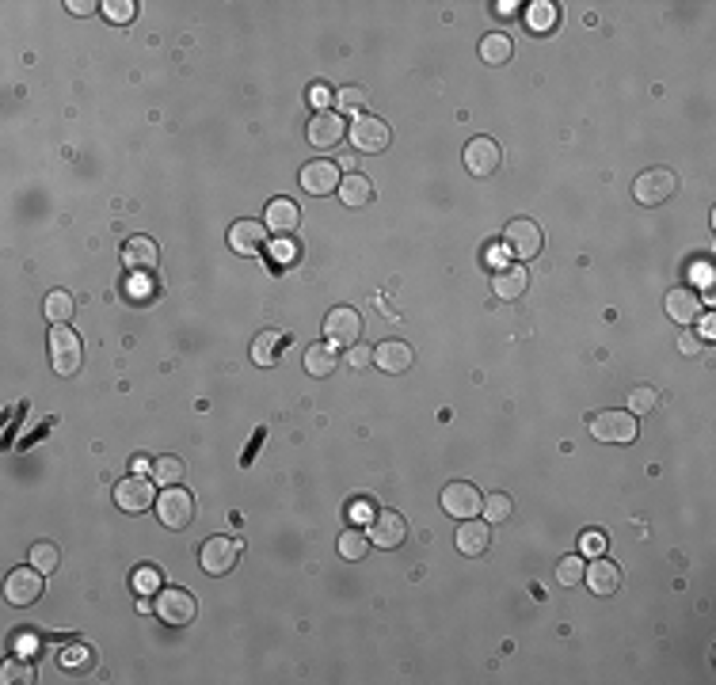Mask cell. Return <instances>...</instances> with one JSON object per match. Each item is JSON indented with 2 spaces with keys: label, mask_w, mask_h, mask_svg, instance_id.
I'll use <instances>...</instances> for the list:
<instances>
[{
  "label": "cell",
  "mask_w": 716,
  "mask_h": 685,
  "mask_svg": "<svg viewBox=\"0 0 716 685\" xmlns=\"http://www.w3.org/2000/svg\"><path fill=\"white\" fill-rule=\"evenodd\" d=\"M81 362H84V347H81L77 336H72V328L53 324L50 328V366H53V374L72 377L81 369Z\"/></svg>",
  "instance_id": "1"
},
{
  "label": "cell",
  "mask_w": 716,
  "mask_h": 685,
  "mask_svg": "<svg viewBox=\"0 0 716 685\" xmlns=\"http://www.w3.org/2000/svg\"><path fill=\"white\" fill-rule=\"evenodd\" d=\"M503 248H507V255H515L519 263H526V259L541 255V248H545V233H541L538 221H530V217H515V221L507 225V233H503Z\"/></svg>",
  "instance_id": "2"
},
{
  "label": "cell",
  "mask_w": 716,
  "mask_h": 685,
  "mask_svg": "<svg viewBox=\"0 0 716 685\" xmlns=\"http://www.w3.org/2000/svg\"><path fill=\"white\" fill-rule=\"evenodd\" d=\"M157 518H160V526H168V529H187L195 518V495L179 484L164 488L157 495Z\"/></svg>",
  "instance_id": "3"
},
{
  "label": "cell",
  "mask_w": 716,
  "mask_h": 685,
  "mask_svg": "<svg viewBox=\"0 0 716 685\" xmlns=\"http://www.w3.org/2000/svg\"><path fill=\"white\" fill-rule=\"evenodd\" d=\"M674 191H678V179L671 168H648L633 179V198L640 206H663Z\"/></svg>",
  "instance_id": "4"
},
{
  "label": "cell",
  "mask_w": 716,
  "mask_h": 685,
  "mask_svg": "<svg viewBox=\"0 0 716 685\" xmlns=\"http://www.w3.org/2000/svg\"><path fill=\"white\" fill-rule=\"evenodd\" d=\"M157 617L164 624H172V628H183V624H191L198 617V602L191 598V590L164 586L160 595H157Z\"/></svg>",
  "instance_id": "5"
},
{
  "label": "cell",
  "mask_w": 716,
  "mask_h": 685,
  "mask_svg": "<svg viewBox=\"0 0 716 685\" xmlns=\"http://www.w3.org/2000/svg\"><path fill=\"white\" fill-rule=\"evenodd\" d=\"M236 560H241V541H233V537H210L198 548V564L206 576H229Z\"/></svg>",
  "instance_id": "6"
},
{
  "label": "cell",
  "mask_w": 716,
  "mask_h": 685,
  "mask_svg": "<svg viewBox=\"0 0 716 685\" xmlns=\"http://www.w3.org/2000/svg\"><path fill=\"white\" fill-rule=\"evenodd\" d=\"M591 434L614 446H633L636 442V415L633 412H598L591 415Z\"/></svg>",
  "instance_id": "7"
},
{
  "label": "cell",
  "mask_w": 716,
  "mask_h": 685,
  "mask_svg": "<svg viewBox=\"0 0 716 685\" xmlns=\"http://www.w3.org/2000/svg\"><path fill=\"white\" fill-rule=\"evenodd\" d=\"M115 503H119V510H126V514H145L149 507H157L153 480L141 476V472L119 480V484H115Z\"/></svg>",
  "instance_id": "8"
},
{
  "label": "cell",
  "mask_w": 716,
  "mask_h": 685,
  "mask_svg": "<svg viewBox=\"0 0 716 685\" xmlns=\"http://www.w3.org/2000/svg\"><path fill=\"white\" fill-rule=\"evenodd\" d=\"M347 138H351L358 153H385L393 141V129L374 115H362V119H355V126H347Z\"/></svg>",
  "instance_id": "9"
},
{
  "label": "cell",
  "mask_w": 716,
  "mask_h": 685,
  "mask_svg": "<svg viewBox=\"0 0 716 685\" xmlns=\"http://www.w3.org/2000/svg\"><path fill=\"white\" fill-rule=\"evenodd\" d=\"M358 339H362V317H358L355 309L339 305V309L328 312V320H324V343H332V347H355Z\"/></svg>",
  "instance_id": "10"
},
{
  "label": "cell",
  "mask_w": 716,
  "mask_h": 685,
  "mask_svg": "<svg viewBox=\"0 0 716 685\" xmlns=\"http://www.w3.org/2000/svg\"><path fill=\"white\" fill-rule=\"evenodd\" d=\"M5 598L12 602V605H34L43 598V571L39 567H15L12 576H8V583H5Z\"/></svg>",
  "instance_id": "11"
},
{
  "label": "cell",
  "mask_w": 716,
  "mask_h": 685,
  "mask_svg": "<svg viewBox=\"0 0 716 685\" xmlns=\"http://www.w3.org/2000/svg\"><path fill=\"white\" fill-rule=\"evenodd\" d=\"M481 503H484V495L473 484H465V480H453V484L443 488V510L450 518H462V522L465 518H476L481 514Z\"/></svg>",
  "instance_id": "12"
},
{
  "label": "cell",
  "mask_w": 716,
  "mask_h": 685,
  "mask_svg": "<svg viewBox=\"0 0 716 685\" xmlns=\"http://www.w3.org/2000/svg\"><path fill=\"white\" fill-rule=\"evenodd\" d=\"M404 541H408V522H404V514L377 510L374 522H370V545H377V548H400Z\"/></svg>",
  "instance_id": "13"
},
{
  "label": "cell",
  "mask_w": 716,
  "mask_h": 685,
  "mask_svg": "<svg viewBox=\"0 0 716 685\" xmlns=\"http://www.w3.org/2000/svg\"><path fill=\"white\" fill-rule=\"evenodd\" d=\"M500 160H503V153H500V145H495L492 138H473V141L465 145V168H469L476 179L495 176Z\"/></svg>",
  "instance_id": "14"
},
{
  "label": "cell",
  "mask_w": 716,
  "mask_h": 685,
  "mask_svg": "<svg viewBox=\"0 0 716 685\" xmlns=\"http://www.w3.org/2000/svg\"><path fill=\"white\" fill-rule=\"evenodd\" d=\"M343 138H347V126L336 110H317V115L309 119V145H313V149H336Z\"/></svg>",
  "instance_id": "15"
},
{
  "label": "cell",
  "mask_w": 716,
  "mask_h": 685,
  "mask_svg": "<svg viewBox=\"0 0 716 685\" xmlns=\"http://www.w3.org/2000/svg\"><path fill=\"white\" fill-rule=\"evenodd\" d=\"M339 168H336V160H309L305 168H301V191H309V195H332V191H339Z\"/></svg>",
  "instance_id": "16"
},
{
  "label": "cell",
  "mask_w": 716,
  "mask_h": 685,
  "mask_svg": "<svg viewBox=\"0 0 716 685\" xmlns=\"http://www.w3.org/2000/svg\"><path fill=\"white\" fill-rule=\"evenodd\" d=\"M374 362L381 366V374H408L412 362H415V350L404 339H385L374 350Z\"/></svg>",
  "instance_id": "17"
},
{
  "label": "cell",
  "mask_w": 716,
  "mask_h": 685,
  "mask_svg": "<svg viewBox=\"0 0 716 685\" xmlns=\"http://www.w3.org/2000/svg\"><path fill=\"white\" fill-rule=\"evenodd\" d=\"M663 309H667V317H671L674 324H693V320H702V298H697V293H693L690 286H674V290H667Z\"/></svg>",
  "instance_id": "18"
},
{
  "label": "cell",
  "mask_w": 716,
  "mask_h": 685,
  "mask_svg": "<svg viewBox=\"0 0 716 685\" xmlns=\"http://www.w3.org/2000/svg\"><path fill=\"white\" fill-rule=\"evenodd\" d=\"M583 579H587V586H591V595L610 598L614 590L621 586V567H617L614 560H606V557H595L591 564H587Z\"/></svg>",
  "instance_id": "19"
},
{
  "label": "cell",
  "mask_w": 716,
  "mask_h": 685,
  "mask_svg": "<svg viewBox=\"0 0 716 685\" xmlns=\"http://www.w3.org/2000/svg\"><path fill=\"white\" fill-rule=\"evenodd\" d=\"M267 244V225L263 221H236L229 229V248L236 255H260Z\"/></svg>",
  "instance_id": "20"
},
{
  "label": "cell",
  "mask_w": 716,
  "mask_h": 685,
  "mask_svg": "<svg viewBox=\"0 0 716 685\" xmlns=\"http://www.w3.org/2000/svg\"><path fill=\"white\" fill-rule=\"evenodd\" d=\"M453 545L462 557H484L488 545H492V526L488 522H476V518H465V526L457 529Z\"/></svg>",
  "instance_id": "21"
},
{
  "label": "cell",
  "mask_w": 716,
  "mask_h": 685,
  "mask_svg": "<svg viewBox=\"0 0 716 685\" xmlns=\"http://www.w3.org/2000/svg\"><path fill=\"white\" fill-rule=\"evenodd\" d=\"M298 225H301V210H298V202H290V198H271V202H267V233L290 236Z\"/></svg>",
  "instance_id": "22"
},
{
  "label": "cell",
  "mask_w": 716,
  "mask_h": 685,
  "mask_svg": "<svg viewBox=\"0 0 716 685\" xmlns=\"http://www.w3.org/2000/svg\"><path fill=\"white\" fill-rule=\"evenodd\" d=\"M122 259H126V267H134V271H153V267L160 263L157 240H149V236H130V240H126V248H122Z\"/></svg>",
  "instance_id": "23"
},
{
  "label": "cell",
  "mask_w": 716,
  "mask_h": 685,
  "mask_svg": "<svg viewBox=\"0 0 716 685\" xmlns=\"http://www.w3.org/2000/svg\"><path fill=\"white\" fill-rule=\"evenodd\" d=\"M336 195H339L343 206H351V210L370 206V202H374V183L366 179V176H358V172H351V176L339 179V191Z\"/></svg>",
  "instance_id": "24"
},
{
  "label": "cell",
  "mask_w": 716,
  "mask_h": 685,
  "mask_svg": "<svg viewBox=\"0 0 716 685\" xmlns=\"http://www.w3.org/2000/svg\"><path fill=\"white\" fill-rule=\"evenodd\" d=\"M526 286H530V279H526V271L519 263L515 267H500V271H495V279H492L495 298H503V301H519L526 293Z\"/></svg>",
  "instance_id": "25"
},
{
  "label": "cell",
  "mask_w": 716,
  "mask_h": 685,
  "mask_svg": "<svg viewBox=\"0 0 716 685\" xmlns=\"http://www.w3.org/2000/svg\"><path fill=\"white\" fill-rule=\"evenodd\" d=\"M282 350H286V336H282V331H274V328H267V331H260V336L252 339V362L267 369V366L279 362Z\"/></svg>",
  "instance_id": "26"
},
{
  "label": "cell",
  "mask_w": 716,
  "mask_h": 685,
  "mask_svg": "<svg viewBox=\"0 0 716 685\" xmlns=\"http://www.w3.org/2000/svg\"><path fill=\"white\" fill-rule=\"evenodd\" d=\"M511 58H515V43H511V34L492 31V34H484V39H481V62H484V65L500 69V65H507Z\"/></svg>",
  "instance_id": "27"
},
{
  "label": "cell",
  "mask_w": 716,
  "mask_h": 685,
  "mask_svg": "<svg viewBox=\"0 0 716 685\" xmlns=\"http://www.w3.org/2000/svg\"><path fill=\"white\" fill-rule=\"evenodd\" d=\"M332 369H336V347H332V343H313V347H305V374L328 377Z\"/></svg>",
  "instance_id": "28"
},
{
  "label": "cell",
  "mask_w": 716,
  "mask_h": 685,
  "mask_svg": "<svg viewBox=\"0 0 716 685\" xmlns=\"http://www.w3.org/2000/svg\"><path fill=\"white\" fill-rule=\"evenodd\" d=\"M43 312H46L50 324H69L72 312H77V298H72L69 290H53L50 298L43 301Z\"/></svg>",
  "instance_id": "29"
},
{
  "label": "cell",
  "mask_w": 716,
  "mask_h": 685,
  "mask_svg": "<svg viewBox=\"0 0 716 685\" xmlns=\"http://www.w3.org/2000/svg\"><path fill=\"white\" fill-rule=\"evenodd\" d=\"M481 514H484L488 526H500V522H507V518L515 514V499H511L507 491H492V495H484Z\"/></svg>",
  "instance_id": "30"
},
{
  "label": "cell",
  "mask_w": 716,
  "mask_h": 685,
  "mask_svg": "<svg viewBox=\"0 0 716 685\" xmlns=\"http://www.w3.org/2000/svg\"><path fill=\"white\" fill-rule=\"evenodd\" d=\"M366 552H370V533H362V529H347V533H339V557L343 560H351V564H358Z\"/></svg>",
  "instance_id": "31"
},
{
  "label": "cell",
  "mask_w": 716,
  "mask_h": 685,
  "mask_svg": "<svg viewBox=\"0 0 716 685\" xmlns=\"http://www.w3.org/2000/svg\"><path fill=\"white\" fill-rule=\"evenodd\" d=\"M557 20H560V12H557V5H549V0H538V5H530V12H526V24L534 31H553Z\"/></svg>",
  "instance_id": "32"
},
{
  "label": "cell",
  "mask_w": 716,
  "mask_h": 685,
  "mask_svg": "<svg viewBox=\"0 0 716 685\" xmlns=\"http://www.w3.org/2000/svg\"><path fill=\"white\" fill-rule=\"evenodd\" d=\"M655 404H659V388H652V385H636L629 393V412L633 415H652Z\"/></svg>",
  "instance_id": "33"
},
{
  "label": "cell",
  "mask_w": 716,
  "mask_h": 685,
  "mask_svg": "<svg viewBox=\"0 0 716 685\" xmlns=\"http://www.w3.org/2000/svg\"><path fill=\"white\" fill-rule=\"evenodd\" d=\"M153 480H157V484H164V488L179 484V480H183V461H179V457H160V461H153Z\"/></svg>",
  "instance_id": "34"
},
{
  "label": "cell",
  "mask_w": 716,
  "mask_h": 685,
  "mask_svg": "<svg viewBox=\"0 0 716 685\" xmlns=\"http://www.w3.org/2000/svg\"><path fill=\"white\" fill-rule=\"evenodd\" d=\"M58 560H62V552H58V545H53V541H39V545L31 548V564L39 567L43 576H50V571L58 567Z\"/></svg>",
  "instance_id": "35"
},
{
  "label": "cell",
  "mask_w": 716,
  "mask_h": 685,
  "mask_svg": "<svg viewBox=\"0 0 716 685\" xmlns=\"http://www.w3.org/2000/svg\"><path fill=\"white\" fill-rule=\"evenodd\" d=\"M336 103H339V110H347V115H358V110L366 107V88H358V84L339 88L336 91Z\"/></svg>",
  "instance_id": "36"
},
{
  "label": "cell",
  "mask_w": 716,
  "mask_h": 685,
  "mask_svg": "<svg viewBox=\"0 0 716 685\" xmlns=\"http://www.w3.org/2000/svg\"><path fill=\"white\" fill-rule=\"evenodd\" d=\"M583 571H587L583 557H564V560L557 564V583H560V586H576V583L583 579Z\"/></svg>",
  "instance_id": "37"
},
{
  "label": "cell",
  "mask_w": 716,
  "mask_h": 685,
  "mask_svg": "<svg viewBox=\"0 0 716 685\" xmlns=\"http://www.w3.org/2000/svg\"><path fill=\"white\" fill-rule=\"evenodd\" d=\"M134 590L141 598H149V595H157L160 590V571L153 567V564H145V567H138L134 571Z\"/></svg>",
  "instance_id": "38"
},
{
  "label": "cell",
  "mask_w": 716,
  "mask_h": 685,
  "mask_svg": "<svg viewBox=\"0 0 716 685\" xmlns=\"http://www.w3.org/2000/svg\"><path fill=\"white\" fill-rule=\"evenodd\" d=\"M100 8H103V15H107L111 24H130L134 15H138V5H134V0H107V5H100Z\"/></svg>",
  "instance_id": "39"
},
{
  "label": "cell",
  "mask_w": 716,
  "mask_h": 685,
  "mask_svg": "<svg viewBox=\"0 0 716 685\" xmlns=\"http://www.w3.org/2000/svg\"><path fill=\"white\" fill-rule=\"evenodd\" d=\"M0 681H34V666L31 662H24V655L20 659H8L5 662V671H0Z\"/></svg>",
  "instance_id": "40"
},
{
  "label": "cell",
  "mask_w": 716,
  "mask_h": 685,
  "mask_svg": "<svg viewBox=\"0 0 716 685\" xmlns=\"http://www.w3.org/2000/svg\"><path fill=\"white\" fill-rule=\"evenodd\" d=\"M374 362V350L366 347V343H355V347H347V366L351 369H366Z\"/></svg>",
  "instance_id": "41"
},
{
  "label": "cell",
  "mask_w": 716,
  "mask_h": 685,
  "mask_svg": "<svg viewBox=\"0 0 716 685\" xmlns=\"http://www.w3.org/2000/svg\"><path fill=\"white\" fill-rule=\"evenodd\" d=\"M583 552H587V557H602V552H606V537L602 533H587L583 537Z\"/></svg>",
  "instance_id": "42"
},
{
  "label": "cell",
  "mask_w": 716,
  "mask_h": 685,
  "mask_svg": "<svg viewBox=\"0 0 716 685\" xmlns=\"http://www.w3.org/2000/svg\"><path fill=\"white\" fill-rule=\"evenodd\" d=\"M274 259H279V263H293V259H298V248H293V240H279V244H274Z\"/></svg>",
  "instance_id": "43"
},
{
  "label": "cell",
  "mask_w": 716,
  "mask_h": 685,
  "mask_svg": "<svg viewBox=\"0 0 716 685\" xmlns=\"http://www.w3.org/2000/svg\"><path fill=\"white\" fill-rule=\"evenodd\" d=\"M374 514H377V510H374L370 503H366V499H358V503L351 507V518H355V522H366V526L374 522Z\"/></svg>",
  "instance_id": "44"
},
{
  "label": "cell",
  "mask_w": 716,
  "mask_h": 685,
  "mask_svg": "<svg viewBox=\"0 0 716 685\" xmlns=\"http://www.w3.org/2000/svg\"><path fill=\"white\" fill-rule=\"evenodd\" d=\"M72 15H91V12H96L100 5H91V0H69V5H65Z\"/></svg>",
  "instance_id": "45"
},
{
  "label": "cell",
  "mask_w": 716,
  "mask_h": 685,
  "mask_svg": "<svg viewBox=\"0 0 716 685\" xmlns=\"http://www.w3.org/2000/svg\"><path fill=\"white\" fill-rule=\"evenodd\" d=\"M313 103H317L320 110H328V103H332V91H328V88H320V84H317V88H313Z\"/></svg>",
  "instance_id": "46"
},
{
  "label": "cell",
  "mask_w": 716,
  "mask_h": 685,
  "mask_svg": "<svg viewBox=\"0 0 716 685\" xmlns=\"http://www.w3.org/2000/svg\"><path fill=\"white\" fill-rule=\"evenodd\" d=\"M15 652H20V655H31V652H34V636H15Z\"/></svg>",
  "instance_id": "47"
},
{
  "label": "cell",
  "mask_w": 716,
  "mask_h": 685,
  "mask_svg": "<svg viewBox=\"0 0 716 685\" xmlns=\"http://www.w3.org/2000/svg\"><path fill=\"white\" fill-rule=\"evenodd\" d=\"M678 347H683V355H697V350H702V343H697L693 336H683V339H678Z\"/></svg>",
  "instance_id": "48"
},
{
  "label": "cell",
  "mask_w": 716,
  "mask_h": 685,
  "mask_svg": "<svg viewBox=\"0 0 716 685\" xmlns=\"http://www.w3.org/2000/svg\"><path fill=\"white\" fill-rule=\"evenodd\" d=\"M130 469H134V472H141V476H145V472H149V469H153V461H149V457H141V453H138V457H134V461H130Z\"/></svg>",
  "instance_id": "49"
},
{
  "label": "cell",
  "mask_w": 716,
  "mask_h": 685,
  "mask_svg": "<svg viewBox=\"0 0 716 685\" xmlns=\"http://www.w3.org/2000/svg\"><path fill=\"white\" fill-rule=\"evenodd\" d=\"M515 0H500V5H495V12H500V15H515Z\"/></svg>",
  "instance_id": "50"
}]
</instances>
